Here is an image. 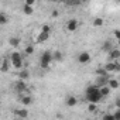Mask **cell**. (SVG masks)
I'll use <instances>...</instances> for the list:
<instances>
[{"mask_svg": "<svg viewBox=\"0 0 120 120\" xmlns=\"http://www.w3.org/2000/svg\"><path fill=\"white\" fill-rule=\"evenodd\" d=\"M52 61H54L52 52L45 51V52H42V54H41V58H40V65H41V68H42V69L48 68V67H49V64H51Z\"/></svg>", "mask_w": 120, "mask_h": 120, "instance_id": "1", "label": "cell"}, {"mask_svg": "<svg viewBox=\"0 0 120 120\" xmlns=\"http://www.w3.org/2000/svg\"><path fill=\"white\" fill-rule=\"evenodd\" d=\"M103 68L107 71V74H114V72H119L120 71V64L117 61H109Z\"/></svg>", "mask_w": 120, "mask_h": 120, "instance_id": "2", "label": "cell"}, {"mask_svg": "<svg viewBox=\"0 0 120 120\" xmlns=\"http://www.w3.org/2000/svg\"><path fill=\"white\" fill-rule=\"evenodd\" d=\"M85 98H86V100L89 102V103H99V102H102V99H103V96L100 95V89L98 90V92H95V93H90V95H85Z\"/></svg>", "mask_w": 120, "mask_h": 120, "instance_id": "3", "label": "cell"}, {"mask_svg": "<svg viewBox=\"0 0 120 120\" xmlns=\"http://www.w3.org/2000/svg\"><path fill=\"white\" fill-rule=\"evenodd\" d=\"M76 59H78V62H79V64H83V65H85V64L90 62L92 56H90V54H89L88 51H82V52H79V54H78Z\"/></svg>", "mask_w": 120, "mask_h": 120, "instance_id": "4", "label": "cell"}, {"mask_svg": "<svg viewBox=\"0 0 120 120\" xmlns=\"http://www.w3.org/2000/svg\"><path fill=\"white\" fill-rule=\"evenodd\" d=\"M14 116H16V119H23V120H26L28 116H30V113H28V110L26 109V107H20V109H14Z\"/></svg>", "mask_w": 120, "mask_h": 120, "instance_id": "5", "label": "cell"}, {"mask_svg": "<svg viewBox=\"0 0 120 120\" xmlns=\"http://www.w3.org/2000/svg\"><path fill=\"white\" fill-rule=\"evenodd\" d=\"M14 89H16V92H19V93H21V95H23V93L28 89L27 82H26V81H20V79H19V81L14 83Z\"/></svg>", "mask_w": 120, "mask_h": 120, "instance_id": "6", "label": "cell"}, {"mask_svg": "<svg viewBox=\"0 0 120 120\" xmlns=\"http://www.w3.org/2000/svg\"><path fill=\"white\" fill-rule=\"evenodd\" d=\"M78 27H79V21H78L76 19H69V20H68V23H67V30H68L69 33L76 31Z\"/></svg>", "mask_w": 120, "mask_h": 120, "instance_id": "7", "label": "cell"}, {"mask_svg": "<svg viewBox=\"0 0 120 120\" xmlns=\"http://www.w3.org/2000/svg\"><path fill=\"white\" fill-rule=\"evenodd\" d=\"M20 103H21V106L23 107H26V106H30L31 103H33V96L31 95H21V98H20Z\"/></svg>", "mask_w": 120, "mask_h": 120, "instance_id": "8", "label": "cell"}, {"mask_svg": "<svg viewBox=\"0 0 120 120\" xmlns=\"http://www.w3.org/2000/svg\"><path fill=\"white\" fill-rule=\"evenodd\" d=\"M107 55H109V61H117V59L120 58V48H116L114 47Z\"/></svg>", "mask_w": 120, "mask_h": 120, "instance_id": "9", "label": "cell"}, {"mask_svg": "<svg viewBox=\"0 0 120 120\" xmlns=\"http://www.w3.org/2000/svg\"><path fill=\"white\" fill-rule=\"evenodd\" d=\"M11 68V62H10V59L9 58H3L2 59V67H0V69H2L3 74L9 72V69Z\"/></svg>", "mask_w": 120, "mask_h": 120, "instance_id": "10", "label": "cell"}, {"mask_svg": "<svg viewBox=\"0 0 120 120\" xmlns=\"http://www.w3.org/2000/svg\"><path fill=\"white\" fill-rule=\"evenodd\" d=\"M109 79L110 78H105V76H98L96 78V86L100 89V88H103V86H107V83H109Z\"/></svg>", "mask_w": 120, "mask_h": 120, "instance_id": "11", "label": "cell"}, {"mask_svg": "<svg viewBox=\"0 0 120 120\" xmlns=\"http://www.w3.org/2000/svg\"><path fill=\"white\" fill-rule=\"evenodd\" d=\"M48 38H49V34L40 31V34H38V35H37V38H35V42H38V44H42V42H45Z\"/></svg>", "mask_w": 120, "mask_h": 120, "instance_id": "12", "label": "cell"}, {"mask_svg": "<svg viewBox=\"0 0 120 120\" xmlns=\"http://www.w3.org/2000/svg\"><path fill=\"white\" fill-rule=\"evenodd\" d=\"M76 103H78V99H76L75 96H72V95L65 99V105H67L68 107H74V106H76Z\"/></svg>", "mask_w": 120, "mask_h": 120, "instance_id": "13", "label": "cell"}, {"mask_svg": "<svg viewBox=\"0 0 120 120\" xmlns=\"http://www.w3.org/2000/svg\"><path fill=\"white\" fill-rule=\"evenodd\" d=\"M113 48H114V47H113V42H112L110 40L105 41V44L102 45V51H105V52H107V54H109V52H110Z\"/></svg>", "mask_w": 120, "mask_h": 120, "instance_id": "14", "label": "cell"}, {"mask_svg": "<svg viewBox=\"0 0 120 120\" xmlns=\"http://www.w3.org/2000/svg\"><path fill=\"white\" fill-rule=\"evenodd\" d=\"M28 78H30V72H28L26 68L19 72V79H20V81H27Z\"/></svg>", "mask_w": 120, "mask_h": 120, "instance_id": "15", "label": "cell"}, {"mask_svg": "<svg viewBox=\"0 0 120 120\" xmlns=\"http://www.w3.org/2000/svg\"><path fill=\"white\" fill-rule=\"evenodd\" d=\"M107 86H109L110 89H117V88L120 86V82H119L117 79H114V78H110V79H109V83H107Z\"/></svg>", "mask_w": 120, "mask_h": 120, "instance_id": "16", "label": "cell"}, {"mask_svg": "<svg viewBox=\"0 0 120 120\" xmlns=\"http://www.w3.org/2000/svg\"><path fill=\"white\" fill-rule=\"evenodd\" d=\"M21 10H23V13H24L26 16H31V14L34 13V7H31V6H27V4H23Z\"/></svg>", "mask_w": 120, "mask_h": 120, "instance_id": "17", "label": "cell"}, {"mask_svg": "<svg viewBox=\"0 0 120 120\" xmlns=\"http://www.w3.org/2000/svg\"><path fill=\"white\" fill-rule=\"evenodd\" d=\"M20 42H21V40H20L19 37H10V40H9V44H10L11 47H14V48H17V47L20 45Z\"/></svg>", "mask_w": 120, "mask_h": 120, "instance_id": "18", "label": "cell"}, {"mask_svg": "<svg viewBox=\"0 0 120 120\" xmlns=\"http://www.w3.org/2000/svg\"><path fill=\"white\" fill-rule=\"evenodd\" d=\"M96 76H105V78H110V76H109V74H107V71H106L103 67H99V68L96 69Z\"/></svg>", "mask_w": 120, "mask_h": 120, "instance_id": "19", "label": "cell"}, {"mask_svg": "<svg viewBox=\"0 0 120 120\" xmlns=\"http://www.w3.org/2000/svg\"><path fill=\"white\" fill-rule=\"evenodd\" d=\"M34 51H35L34 44H28V45H26V48H24V54H26V55H33Z\"/></svg>", "mask_w": 120, "mask_h": 120, "instance_id": "20", "label": "cell"}, {"mask_svg": "<svg viewBox=\"0 0 120 120\" xmlns=\"http://www.w3.org/2000/svg\"><path fill=\"white\" fill-rule=\"evenodd\" d=\"M7 23H9V17H7V14H6L4 11H0V24L4 26V24H7Z\"/></svg>", "mask_w": 120, "mask_h": 120, "instance_id": "21", "label": "cell"}, {"mask_svg": "<svg viewBox=\"0 0 120 120\" xmlns=\"http://www.w3.org/2000/svg\"><path fill=\"white\" fill-rule=\"evenodd\" d=\"M93 27H102L103 24H105V20L102 19V17H96V19H93Z\"/></svg>", "mask_w": 120, "mask_h": 120, "instance_id": "22", "label": "cell"}, {"mask_svg": "<svg viewBox=\"0 0 120 120\" xmlns=\"http://www.w3.org/2000/svg\"><path fill=\"white\" fill-rule=\"evenodd\" d=\"M110 88L109 86H103V88H100V95L103 96V98H106V96H109L110 95Z\"/></svg>", "mask_w": 120, "mask_h": 120, "instance_id": "23", "label": "cell"}, {"mask_svg": "<svg viewBox=\"0 0 120 120\" xmlns=\"http://www.w3.org/2000/svg\"><path fill=\"white\" fill-rule=\"evenodd\" d=\"M52 56H54V61H62V52L61 51H54Z\"/></svg>", "mask_w": 120, "mask_h": 120, "instance_id": "24", "label": "cell"}, {"mask_svg": "<svg viewBox=\"0 0 120 120\" xmlns=\"http://www.w3.org/2000/svg\"><path fill=\"white\" fill-rule=\"evenodd\" d=\"M102 120H116V119H114L113 113H105V114L102 116Z\"/></svg>", "mask_w": 120, "mask_h": 120, "instance_id": "25", "label": "cell"}, {"mask_svg": "<svg viewBox=\"0 0 120 120\" xmlns=\"http://www.w3.org/2000/svg\"><path fill=\"white\" fill-rule=\"evenodd\" d=\"M88 110H89L90 113L96 112V110H98V105H96V103H89V105H88Z\"/></svg>", "mask_w": 120, "mask_h": 120, "instance_id": "26", "label": "cell"}, {"mask_svg": "<svg viewBox=\"0 0 120 120\" xmlns=\"http://www.w3.org/2000/svg\"><path fill=\"white\" fill-rule=\"evenodd\" d=\"M41 31H42V33H47V34H49V33H51V27H49L48 24H44V26L41 27Z\"/></svg>", "mask_w": 120, "mask_h": 120, "instance_id": "27", "label": "cell"}, {"mask_svg": "<svg viewBox=\"0 0 120 120\" xmlns=\"http://www.w3.org/2000/svg\"><path fill=\"white\" fill-rule=\"evenodd\" d=\"M113 116H114L116 120H120V109H116V110L113 112Z\"/></svg>", "mask_w": 120, "mask_h": 120, "instance_id": "28", "label": "cell"}, {"mask_svg": "<svg viewBox=\"0 0 120 120\" xmlns=\"http://www.w3.org/2000/svg\"><path fill=\"white\" fill-rule=\"evenodd\" d=\"M113 35H114V38L119 41V40H120V30H114V31H113Z\"/></svg>", "mask_w": 120, "mask_h": 120, "instance_id": "29", "label": "cell"}, {"mask_svg": "<svg viewBox=\"0 0 120 120\" xmlns=\"http://www.w3.org/2000/svg\"><path fill=\"white\" fill-rule=\"evenodd\" d=\"M24 4H27V6H31V7H34L35 2H34V0H26V2H24Z\"/></svg>", "mask_w": 120, "mask_h": 120, "instance_id": "30", "label": "cell"}, {"mask_svg": "<svg viewBox=\"0 0 120 120\" xmlns=\"http://www.w3.org/2000/svg\"><path fill=\"white\" fill-rule=\"evenodd\" d=\"M114 106H116V109H120V98H117L114 100Z\"/></svg>", "mask_w": 120, "mask_h": 120, "instance_id": "31", "label": "cell"}, {"mask_svg": "<svg viewBox=\"0 0 120 120\" xmlns=\"http://www.w3.org/2000/svg\"><path fill=\"white\" fill-rule=\"evenodd\" d=\"M58 16H59L58 10H52V13H51V17H54V19H55V17H58Z\"/></svg>", "mask_w": 120, "mask_h": 120, "instance_id": "32", "label": "cell"}, {"mask_svg": "<svg viewBox=\"0 0 120 120\" xmlns=\"http://www.w3.org/2000/svg\"><path fill=\"white\" fill-rule=\"evenodd\" d=\"M117 45H120V40H119V41H117Z\"/></svg>", "mask_w": 120, "mask_h": 120, "instance_id": "33", "label": "cell"}, {"mask_svg": "<svg viewBox=\"0 0 120 120\" xmlns=\"http://www.w3.org/2000/svg\"><path fill=\"white\" fill-rule=\"evenodd\" d=\"M14 120H23V119H14Z\"/></svg>", "mask_w": 120, "mask_h": 120, "instance_id": "34", "label": "cell"}, {"mask_svg": "<svg viewBox=\"0 0 120 120\" xmlns=\"http://www.w3.org/2000/svg\"><path fill=\"white\" fill-rule=\"evenodd\" d=\"M86 120H93V119H86Z\"/></svg>", "mask_w": 120, "mask_h": 120, "instance_id": "35", "label": "cell"}]
</instances>
